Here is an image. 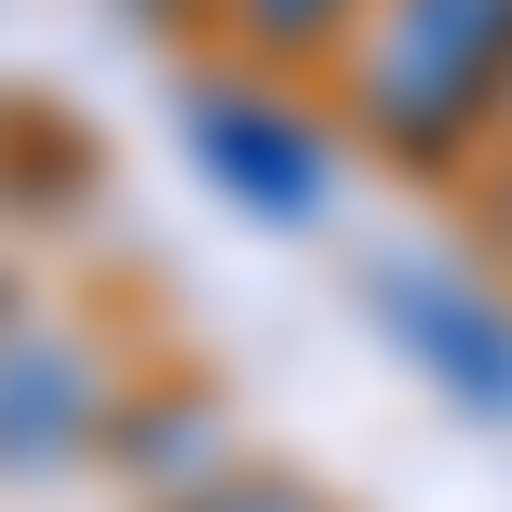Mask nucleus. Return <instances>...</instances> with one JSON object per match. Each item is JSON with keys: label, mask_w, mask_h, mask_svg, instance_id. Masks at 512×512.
I'll list each match as a JSON object with an SVG mask.
<instances>
[{"label": "nucleus", "mask_w": 512, "mask_h": 512, "mask_svg": "<svg viewBox=\"0 0 512 512\" xmlns=\"http://www.w3.org/2000/svg\"><path fill=\"white\" fill-rule=\"evenodd\" d=\"M378 324L459 391L472 418H512V310L459 270H378Z\"/></svg>", "instance_id": "obj_2"}, {"label": "nucleus", "mask_w": 512, "mask_h": 512, "mask_svg": "<svg viewBox=\"0 0 512 512\" xmlns=\"http://www.w3.org/2000/svg\"><path fill=\"white\" fill-rule=\"evenodd\" d=\"M189 135H203V162L230 176V203H256V216H310V203H324V149H310L297 108L203 95V108H189Z\"/></svg>", "instance_id": "obj_4"}, {"label": "nucleus", "mask_w": 512, "mask_h": 512, "mask_svg": "<svg viewBox=\"0 0 512 512\" xmlns=\"http://www.w3.org/2000/svg\"><path fill=\"white\" fill-rule=\"evenodd\" d=\"M95 364L68 351V337H41V324H0V459L14 472H54V459H81L95 445Z\"/></svg>", "instance_id": "obj_3"}, {"label": "nucleus", "mask_w": 512, "mask_h": 512, "mask_svg": "<svg viewBox=\"0 0 512 512\" xmlns=\"http://www.w3.org/2000/svg\"><path fill=\"white\" fill-rule=\"evenodd\" d=\"M135 445H149L162 472H203V459H216V418H203V405H162V418H149Z\"/></svg>", "instance_id": "obj_6"}, {"label": "nucleus", "mask_w": 512, "mask_h": 512, "mask_svg": "<svg viewBox=\"0 0 512 512\" xmlns=\"http://www.w3.org/2000/svg\"><path fill=\"white\" fill-rule=\"evenodd\" d=\"M230 27H243L256 54H310V41L351 27V0H230Z\"/></svg>", "instance_id": "obj_5"}, {"label": "nucleus", "mask_w": 512, "mask_h": 512, "mask_svg": "<svg viewBox=\"0 0 512 512\" xmlns=\"http://www.w3.org/2000/svg\"><path fill=\"white\" fill-rule=\"evenodd\" d=\"M351 108H364L378 149L445 162L472 122L512 108V0H378L364 68H351Z\"/></svg>", "instance_id": "obj_1"}, {"label": "nucleus", "mask_w": 512, "mask_h": 512, "mask_svg": "<svg viewBox=\"0 0 512 512\" xmlns=\"http://www.w3.org/2000/svg\"><path fill=\"white\" fill-rule=\"evenodd\" d=\"M189 512H324V499H310V486H203Z\"/></svg>", "instance_id": "obj_7"}]
</instances>
